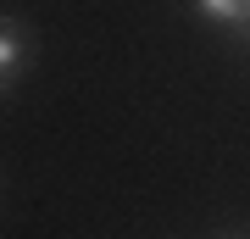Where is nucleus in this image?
Masks as SVG:
<instances>
[{
	"mask_svg": "<svg viewBox=\"0 0 250 239\" xmlns=\"http://www.w3.org/2000/svg\"><path fill=\"white\" fill-rule=\"evenodd\" d=\"M195 11L211 22H245V0H195Z\"/></svg>",
	"mask_w": 250,
	"mask_h": 239,
	"instance_id": "nucleus-2",
	"label": "nucleus"
},
{
	"mask_svg": "<svg viewBox=\"0 0 250 239\" xmlns=\"http://www.w3.org/2000/svg\"><path fill=\"white\" fill-rule=\"evenodd\" d=\"M28 56H34V39H28V28H22L17 17H0V95H6V89L22 78Z\"/></svg>",
	"mask_w": 250,
	"mask_h": 239,
	"instance_id": "nucleus-1",
	"label": "nucleus"
},
{
	"mask_svg": "<svg viewBox=\"0 0 250 239\" xmlns=\"http://www.w3.org/2000/svg\"><path fill=\"white\" fill-rule=\"evenodd\" d=\"M245 17H250V0H245Z\"/></svg>",
	"mask_w": 250,
	"mask_h": 239,
	"instance_id": "nucleus-3",
	"label": "nucleus"
}]
</instances>
